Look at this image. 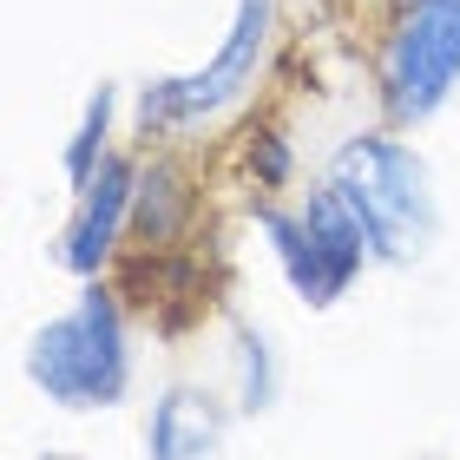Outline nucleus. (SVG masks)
Masks as SVG:
<instances>
[{
	"instance_id": "39448f33",
	"label": "nucleus",
	"mask_w": 460,
	"mask_h": 460,
	"mask_svg": "<svg viewBox=\"0 0 460 460\" xmlns=\"http://www.w3.org/2000/svg\"><path fill=\"white\" fill-rule=\"evenodd\" d=\"M460 93V0H388L375 33V99L394 132H421Z\"/></svg>"
},
{
	"instance_id": "20e7f679",
	"label": "nucleus",
	"mask_w": 460,
	"mask_h": 460,
	"mask_svg": "<svg viewBox=\"0 0 460 460\" xmlns=\"http://www.w3.org/2000/svg\"><path fill=\"white\" fill-rule=\"evenodd\" d=\"M257 237L270 250V263L283 270L289 296L303 309H336L355 283L375 270V250H368V230L355 224V211L342 204V191L329 178H316L303 198H257Z\"/></svg>"
},
{
	"instance_id": "6e6552de",
	"label": "nucleus",
	"mask_w": 460,
	"mask_h": 460,
	"mask_svg": "<svg viewBox=\"0 0 460 460\" xmlns=\"http://www.w3.org/2000/svg\"><path fill=\"white\" fill-rule=\"evenodd\" d=\"M230 402H237V414H250V421L283 402V349L250 316H230Z\"/></svg>"
},
{
	"instance_id": "0eeeda50",
	"label": "nucleus",
	"mask_w": 460,
	"mask_h": 460,
	"mask_svg": "<svg viewBox=\"0 0 460 460\" xmlns=\"http://www.w3.org/2000/svg\"><path fill=\"white\" fill-rule=\"evenodd\" d=\"M237 402L211 382H164L145 408V460H217Z\"/></svg>"
},
{
	"instance_id": "9d476101",
	"label": "nucleus",
	"mask_w": 460,
	"mask_h": 460,
	"mask_svg": "<svg viewBox=\"0 0 460 460\" xmlns=\"http://www.w3.org/2000/svg\"><path fill=\"white\" fill-rule=\"evenodd\" d=\"M112 125H119V86H112V79H99V86L86 93V106H79V125L66 132V145H59V172H66L73 191L106 164V152H119Z\"/></svg>"
},
{
	"instance_id": "423d86ee",
	"label": "nucleus",
	"mask_w": 460,
	"mask_h": 460,
	"mask_svg": "<svg viewBox=\"0 0 460 460\" xmlns=\"http://www.w3.org/2000/svg\"><path fill=\"white\" fill-rule=\"evenodd\" d=\"M138 172L145 164L132 152H106V164L73 191V211L53 237V263L66 277H106V263L119 257V243L132 237V198H138Z\"/></svg>"
},
{
	"instance_id": "9b49d317",
	"label": "nucleus",
	"mask_w": 460,
	"mask_h": 460,
	"mask_svg": "<svg viewBox=\"0 0 460 460\" xmlns=\"http://www.w3.org/2000/svg\"><path fill=\"white\" fill-rule=\"evenodd\" d=\"M243 164H250V178H257L263 198H277V191H289V184H296V152H289L283 132H250Z\"/></svg>"
},
{
	"instance_id": "f8f14e48",
	"label": "nucleus",
	"mask_w": 460,
	"mask_h": 460,
	"mask_svg": "<svg viewBox=\"0 0 460 460\" xmlns=\"http://www.w3.org/2000/svg\"><path fill=\"white\" fill-rule=\"evenodd\" d=\"M40 460H79V454H40Z\"/></svg>"
},
{
	"instance_id": "f03ea898",
	"label": "nucleus",
	"mask_w": 460,
	"mask_h": 460,
	"mask_svg": "<svg viewBox=\"0 0 460 460\" xmlns=\"http://www.w3.org/2000/svg\"><path fill=\"white\" fill-rule=\"evenodd\" d=\"M27 382L59 414H112L132 402L138 382L132 316L106 277H86L79 296L27 336Z\"/></svg>"
},
{
	"instance_id": "1a4fd4ad",
	"label": "nucleus",
	"mask_w": 460,
	"mask_h": 460,
	"mask_svg": "<svg viewBox=\"0 0 460 460\" xmlns=\"http://www.w3.org/2000/svg\"><path fill=\"white\" fill-rule=\"evenodd\" d=\"M198 211V191H191V178L178 172L172 158H152L138 172V198H132V237L138 243H172L184 224H191Z\"/></svg>"
},
{
	"instance_id": "7ed1b4c3",
	"label": "nucleus",
	"mask_w": 460,
	"mask_h": 460,
	"mask_svg": "<svg viewBox=\"0 0 460 460\" xmlns=\"http://www.w3.org/2000/svg\"><path fill=\"white\" fill-rule=\"evenodd\" d=\"M277 20H283V0H237V13H230L211 59H198L191 73H152L132 93V132L138 138H184V132H204V125L230 119L257 93V79L270 66Z\"/></svg>"
},
{
	"instance_id": "f257e3e1",
	"label": "nucleus",
	"mask_w": 460,
	"mask_h": 460,
	"mask_svg": "<svg viewBox=\"0 0 460 460\" xmlns=\"http://www.w3.org/2000/svg\"><path fill=\"white\" fill-rule=\"evenodd\" d=\"M323 178L342 191L355 224L368 230L375 270H408L421 263L434 237H441V191H434V164L421 158V145L402 138L394 125H368L349 132L329 152Z\"/></svg>"
}]
</instances>
